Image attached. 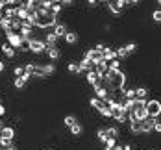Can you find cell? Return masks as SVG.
<instances>
[{
	"mask_svg": "<svg viewBox=\"0 0 161 150\" xmlns=\"http://www.w3.org/2000/svg\"><path fill=\"white\" fill-rule=\"evenodd\" d=\"M83 58H85V59H89L91 63L98 65V63H102V61H104V52L93 47V48H89L87 52H85V56H83Z\"/></svg>",
	"mask_w": 161,
	"mask_h": 150,
	"instance_id": "6da1fadb",
	"label": "cell"
},
{
	"mask_svg": "<svg viewBox=\"0 0 161 150\" xmlns=\"http://www.w3.org/2000/svg\"><path fill=\"white\" fill-rule=\"evenodd\" d=\"M146 111H148V117H152V119H158L161 115V102L156 98L148 100L146 102Z\"/></svg>",
	"mask_w": 161,
	"mask_h": 150,
	"instance_id": "7a4b0ae2",
	"label": "cell"
},
{
	"mask_svg": "<svg viewBox=\"0 0 161 150\" xmlns=\"http://www.w3.org/2000/svg\"><path fill=\"white\" fill-rule=\"evenodd\" d=\"M30 52H32V54H43V52H47V43H45V39L35 37L32 43H30Z\"/></svg>",
	"mask_w": 161,
	"mask_h": 150,
	"instance_id": "3957f363",
	"label": "cell"
},
{
	"mask_svg": "<svg viewBox=\"0 0 161 150\" xmlns=\"http://www.w3.org/2000/svg\"><path fill=\"white\" fill-rule=\"evenodd\" d=\"M6 43H9L15 50H19L20 45H22V37H20V33H17V32H9V33H6Z\"/></svg>",
	"mask_w": 161,
	"mask_h": 150,
	"instance_id": "277c9868",
	"label": "cell"
},
{
	"mask_svg": "<svg viewBox=\"0 0 161 150\" xmlns=\"http://www.w3.org/2000/svg\"><path fill=\"white\" fill-rule=\"evenodd\" d=\"M106 6H108V9L111 11L113 15H122L124 13V6H122L120 0H109Z\"/></svg>",
	"mask_w": 161,
	"mask_h": 150,
	"instance_id": "5b68a950",
	"label": "cell"
},
{
	"mask_svg": "<svg viewBox=\"0 0 161 150\" xmlns=\"http://www.w3.org/2000/svg\"><path fill=\"white\" fill-rule=\"evenodd\" d=\"M17 137V132L13 126H4L2 128V133H0V139H4V141H15Z\"/></svg>",
	"mask_w": 161,
	"mask_h": 150,
	"instance_id": "8992f818",
	"label": "cell"
},
{
	"mask_svg": "<svg viewBox=\"0 0 161 150\" xmlns=\"http://www.w3.org/2000/svg\"><path fill=\"white\" fill-rule=\"evenodd\" d=\"M30 80H32L30 74H24V76H20V78H15V80H13V87H15L17 91H22V89H26V85H28Z\"/></svg>",
	"mask_w": 161,
	"mask_h": 150,
	"instance_id": "52a82bcc",
	"label": "cell"
},
{
	"mask_svg": "<svg viewBox=\"0 0 161 150\" xmlns=\"http://www.w3.org/2000/svg\"><path fill=\"white\" fill-rule=\"evenodd\" d=\"M128 124H130V132L133 133V135H143V120L131 119Z\"/></svg>",
	"mask_w": 161,
	"mask_h": 150,
	"instance_id": "ba28073f",
	"label": "cell"
},
{
	"mask_svg": "<svg viewBox=\"0 0 161 150\" xmlns=\"http://www.w3.org/2000/svg\"><path fill=\"white\" fill-rule=\"evenodd\" d=\"M58 41H59V37L56 35V33L48 30V32L45 33V43H47V48H52V47H58Z\"/></svg>",
	"mask_w": 161,
	"mask_h": 150,
	"instance_id": "9c48e42d",
	"label": "cell"
},
{
	"mask_svg": "<svg viewBox=\"0 0 161 150\" xmlns=\"http://www.w3.org/2000/svg\"><path fill=\"white\" fill-rule=\"evenodd\" d=\"M0 52H2L8 59H13V58H15V54H17V50L13 48L9 43H2V45H0Z\"/></svg>",
	"mask_w": 161,
	"mask_h": 150,
	"instance_id": "30bf717a",
	"label": "cell"
},
{
	"mask_svg": "<svg viewBox=\"0 0 161 150\" xmlns=\"http://www.w3.org/2000/svg\"><path fill=\"white\" fill-rule=\"evenodd\" d=\"M52 32L56 33V35H58L59 39H65V35L69 33V26H67L65 22H58V24H56V26L52 28Z\"/></svg>",
	"mask_w": 161,
	"mask_h": 150,
	"instance_id": "8fae6325",
	"label": "cell"
},
{
	"mask_svg": "<svg viewBox=\"0 0 161 150\" xmlns=\"http://www.w3.org/2000/svg\"><path fill=\"white\" fill-rule=\"evenodd\" d=\"M108 72H109V65H108V61L104 59L102 63H98L97 65V74L100 76V80H104V78L108 76Z\"/></svg>",
	"mask_w": 161,
	"mask_h": 150,
	"instance_id": "7c38bea8",
	"label": "cell"
},
{
	"mask_svg": "<svg viewBox=\"0 0 161 150\" xmlns=\"http://www.w3.org/2000/svg\"><path fill=\"white\" fill-rule=\"evenodd\" d=\"M154 122H156V119H152V117L143 120V135H148V133L154 132Z\"/></svg>",
	"mask_w": 161,
	"mask_h": 150,
	"instance_id": "4fadbf2b",
	"label": "cell"
},
{
	"mask_svg": "<svg viewBox=\"0 0 161 150\" xmlns=\"http://www.w3.org/2000/svg\"><path fill=\"white\" fill-rule=\"evenodd\" d=\"M85 82L89 83V85H93V87H95V85H98V83H100V76L97 74V70L87 72V74H85Z\"/></svg>",
	"mask_w": 161,
	"mask_h": 150,
	"instance_id": "5bb4252c",
	"label": "cell"
},
{
	"mask_svg": "<svg viewBox=\"0 0 161 150\" xmlns=\"http://www.w3.org/2000/svg\"><path fill=\"white\" fill-rule=\"evenodd\" d=\"M106 104H108V102L100 100L98 97H91V98H89V106H91V108H93L95 111H100V109H102V108H104Z\"/></svg>",
	"mask_w": 161,
	"mask_h": 150,
	"instance_id": "9a60e30c",
	"label": "cell"
},
{
	"mask_svg": "<svg viewBox=\"0 0 161 150\" xmlns=\"http://www.w3.org/2000/svg\"><path fill=\"white\" fill-rule=\"evenodd\" d=\"M78 39H80V35H78V32H70V30H69V33H67V35H65V43H67V45H69V47H72V45H76V43H78Z\"/></svg>",
	"mask_w": 161,
	"mask_h": 150,
	"instance_id": "2e32d148",
	"label": "cell"
},
{
	"mask_svg": "<svg viewBox=\"0 0 161 150\" xmlns=\"http://www.w3.org/2000/svg\"><path fill=\"white\" fill-rule=\"evenodd\" d=\"M47 56H48L50 61H58L61 58V50L58 47H52V48H47Z\"/></svg>",
	"mask_w": 161,
	"mask_h": 150,
	"instance_id": "e0dca14e",
	"label": "cell"
},
{
	"mask_svg": "<svg viewBox=\"0 0 161 150\" xmlns=\"http://www.w3.org/2000/svg\"><path fill=\"white\" fill-rule=\"evenodd\" d=\"M0 32H4V33H9V32H13V28H11V20L9 19H2L0 20Z\"/></svg>",
	"mask_w": 161,
	"mask_h": 150,
	"instance_id": "ac0fdd59",
	"label": "cell"
},
{
	"mask_svg": "<svg viewBox=\"0 0 161 150\" xmlns=\"http://www.w3.org/2000/svg\"><path fill=\"white\" fill-rule=\"evenodd\" d=\"M104 59L109 63V61H113V59H119L117 58V50H113L111 47H108V48L104 50Z\"/></svg>",
	"mask_w": 161,
	"mask_h": 150,
	"instance_id": "d6986e66",
	"label": "cell"
},
{
	"mask_svg": "<svg viewBox=\"0 0 161 150\" xmlns=\"http://www.w3.org/2000/svg\"><path fill=\"white\" fill-rule=\"evenodd\" d=\"M106 133L109 139H117L120 135V130H119V126H106Z\"/></svg>",
	"mask_w": 161,
	"mask_h": 150,
	"instance_id": "ffe728a7",
	"label": "cell"
},
{
	"mask_svg": "<svg viewBox=\"0 0 161 150\" xmlns=\"http://www.w3.org/2000/svg\"><path fill=\"white\" fill-rule=\"evenodd\" d=\"M148 89H146L145 85H139V87H135V95H137V98H143V100H148Z\"/></svg>",
	"mask_w": 161,
	"mask_h": 150,
	"instance_id": "44dd1931",
	"label": "cell"
},
{
	"mask_svg": "<svg viewBox=\"0 0 161 150\" xmlns=\"http://www.w3.org/2000/svg\"><path fill=\"white\" fill-rule=\"evenodd\" d=\"M76 122H78V117L72 115V113H70V115H65V117H63V126H67V128L74 126Z\"/></svg>",
	"mask_w": 161,
	"mask_h": 150,
	"instance_id": "7402d4cb",
	"label": "cell"
},
{
	"mask_svg": "<svg viewBox=\"0 0 161 150\" xmlns=\"http://www.w3.org/2000/svg\"><path fill=\"white\" fill-rule=\"evenodd\" d=\"M69 132H70V135H74V137H80L81 133H83V126L80 124V120H78L74 126H70V128H69Z\"/></svg>",
	"mask_w": 161,
	"mask_h": 150,
	"instance_id": "603a6c76",
	"label": "cell"
},
{
	"mask_svg": "<svg viewBox=\"0 0 161 150\" xmlns=\"http://www.w3.org/2000/svg\"><path fill=\"white\" fill-rule=\"evenodd\" d=\"M30 15V11L26 9V8H22V6H17V19H20V20H26Z\"/></svg>",
	"mask_w": 161,
	"mask_h": 150,
	"instance_id": "cb8c5ba5",
	"label": "cell"
},
{
	"mask_svg": "<svg viewBox=\"0 0 161 150\" xmlns=\"http://www.w3.org/2000/svg\"><path fill=\"white\" fill-rule=\"evenodd\" d=\"M4 17H6V19H9V20L17 19V8H11V6H8V8L4 9Z\"/></svg>",
	"mask_w": 161,
	"mask_h": 150,
	"instance_id": "d4e9b609",
	"label": "cell"
},
{
	"mask_svg": "<svg viewBox=\"0 0 161 150\" xmlns=\"http://www.w3.org/2000/svg\"><path fill=\"white\" fill-rule=\"evenodd\" d=\"M117 58H119L120 61H122V59H128V58H130V54H128V50L124 48V45L117 48Z\"/></svg>",
	"mask_w": 161,
	"mask_h": 150,
	"instance_id": "484cf974",
	"label": "cell"
},
{
	"mask_svg": "<svg viewBox=\"0 0 161 150\" xmlns=\"http://www.w3.org/2000/svg\"><path fill=\"white\" fill-rule=\"evenodd\" d=\"M67 72H69V74H80V65L74 63V61H70V63L67 65Z\"/></svg>",
	"mask_w": 161,
	"mask_h": 150,
	"instance_id": "4316f807",
	"label": "cell"
},
{
	"mask_svg": "<svg viewBox=\"0 0 161 150\" xmlns=\"http://www.w3.org/2000/svg\"><path fill=\"white\" fill-rule=\"evenodd\" d=\"M97 139L100 141V143H104V145L108 143V139H109V137H108V133H106V128H100V130L97 132Z\"/></svg>",
	"mask_w": 161,
	"mask_h": 150,
	"instance_id": "83f0119b",
	"label": "cell"
},
{
	"mask_svg": "<svg viewBox=\"0 0 161 150\" xmlns=\"http://www.w3.org/2000/svg\"><path fill=\"white\" fill-rule=\"evenodd\" d=\"M108 65H109V70H122V61L120 59H113Z\"/></svg>",
	"mask_w": 161,
	"mask_h": 150,
	"instance_id": "f1b7e54d",
	"label": "cell"
},
{
	"mask_svg": "<svg viewBox=\"0 0 161 150\" xmlns=\"http://www.w3.org/2000/svg\"><path fill=\"white\" fill-rule=\"evenodd\" d=\"M45 72H47V76H52V74H56V65L52 63V61H48V63H45Z\"/></svg>",
	"mask_w": 161,
	"mask_h": 150,
	"instance_id": "f546056e",
	"label": "cell"
},
{
	"mask_svg": "<svg viewBox=\"0 0 161 150\" xmlns=\"http://www.w3.org/2000/svg\"><path fill=\"white\" fill-rule=\"evenodd\" d=\"M26 74V70H24V67L22 65H15L13 67V76L15 78H20V76H24Z\"/></svg>",
	"mask_w": 161,
	"mask_h": 150,
	"instance_id": "4dcf8cb0",
	"label": "cell"
},
{
	"mask_svg": "<svg viewBox=\"0 0 161 150\" xmlns=\"http://www.w3.org/2000/svg\"><path fill=\"white\" fill-rule=\"evenodd\" d=\"M98 113L104 117V119H111V108H109V106L106 104V106H104V108H102V109H100Z\"/></svg>",
	"mask_w": 161,
	"mask_h": 150,
	"instance_id": "1f68e13d",
	"label": "cell"
},
{
	"mask_svg": "<svg viewBox=\"0 0 161 150\" xmlns=\"http://www.w3.org/2000/svg\"><path fill=\"white\" fill-rule=\"evenodd\" d=\"M150 17H152V22H156V24H161V9H154Z\"/></svg>",
	"mask_w": 161,
	"mask_h": 150,
	"instance_id": "d6a6232c",
	"label": "cell"
},
{
	"mask_svg": "<svg viewBox=\"0 0 161 150\" xmlns=\"http://www.w3.org/2000/svg\"><path fill=\"white\" fill-rule=\"evenodd\" d=\"M124 48L128 50V54L131 56V54L137 50V43H126V45H124Z\"/></svg>",
	"mask_w": 161,
	"mask_h": 150,
	"instance_id": "836d02e7",
	"label": "cell"
},
{
	"mask_svg": "<svg viewBox=\"0 0 161 150\" xmlns=\"http://www.w3.org/2000/svg\"><path fill=\"white\" fill-rule=\"evenodd\" d=\"M61 9H63V6H61V4H52V9H50V11H52L54 15H59V13H61Z\"/></svg>",
	"mask_w": 161,
	"mask_h": 150,
	"instance_id": "e575fe53",
	"label": "cell"
},
{
	"mask_svg": "<svg viewBox=\"0 0 161 150\" xmlns=\"http://www.w3.org/2000/svg\"><path fill=\"white\" fill-rule=\"evenodd\" d=\"M74 2H76V0H61V6H63V8H72Z\"/></svg>",
	"mask_w": 161,
	"mask_h": 150,
	"instance_id": "d590c367",
	"label": "cell"
},
{
	"mask_svg": "<svg viewBox=\"0 0 161 150\" xmlns=\"http://www.w3.org/2000/svg\"><path fill=\"white\" fill-rule=\"evenodd\" d=\"M115 147H117V139H108L106 148H115Z\"/></svg>",
	"mask_w": 161,
	"mask_h": 150,
	"instance_id": "8d00e7d4",
	"label": "cell"
},
{
	"mask_svg": "<svg viewBox=\"0 0 161 150\" xmlns=\"http://www.w3.org/2000/svg\"><path fill=\"white\" fill-rule=\"evenodd\" d=\"M154 132L161 133V120H158V119H156V122H154Z\"/></svg>",
	"mask_w": 161,
	"mask_h": 150,
	"instance_id": "74e56055",
	"label": "cell"
},
{
	"mask_svg": "<svg viewBox=\"0 0 161 150\" xmlns=\"http://www.w3.org/2000/svg\"><path fill=\"white\" fill-rule=\"evenodd\" d=\"M98 4H100L98 0H87V6H89V8H97Z\"/></svg>",
	"mask_w": 161,
	"mask_h": 150,
	"instance_id": "f35d334b",
	"label": "cell"
},
{
	"mask_svg": "<svg viewBox=\"0 0 161 150\" xmlns=\"http://www.w3.org/2000/svg\"><path fill=\"white\" fill-rule=\"evenodd\" d=\"M6 113H8V109H6V106H4V104H0V117H4Z\"/></svg>",
	"mask_w": 161,
	"mask_h": 150,
	"instance_id": "ab89813d",
	"label": "cell"
},
{
	"mask_svg": "<svg viewBox=\"0 0 161 150\" xmlns=\"http://www.w3.org/2000/svg\"><path fill=\"white\" fill-rule=\"evenodd\" d=\"M6 72V63H4V59H0V74H4Z\"/></svg>",
	"mask_w": 161,
	"mask_h": 150,
	"instance_id": "60d3db41",
	"label": "cell"
},
{
	"mask_svg": "<svg viewBox=\"0 0 161 150\" xmlns=\"http://www.w3.org/2000/svg\"><path fill=\"white\" fill-rule=\"evenodd\" d=\"M6 8H8V4H6V2H4V0H0V11H4V9H6Z\"/></svg>",
	"mask_w": 161,
	"mask_h": 150,
	"instance_id": "b9f144b4",
	"label": "cell"
},
{
	"mask_svg": "<svg viewBox=\"0 0 161 150\" xmlns=\"http://www.w3.org/2000/svg\"><path fill=\"white\" fill-rule=\"evenodd\" d=\"M52 4H61V0H50Z\"/></svg>",
	"mask_w": 161,
	"mask_h": 150,
	"instance_id": "7bdbcfd3",
	"label": "cell"
},
{
	"mask_svg": "<svg viewBox=\"0 0 161 150\" xmlns=\"http://www.w3.org/2000/svg\"><path fill=\"white\" fill-rule=\"evenodd\" d=\"M98 2H100V4H108L109 0H98Z\"/></svg>",
	"mask_w": 161,
	"mask_h": 150,
	"instance_id": "ee69618b",
	"label": "cell"
},
{
	"mask_svg": "<svg viewBox=\"0 0 161 150\" xmlns=\"http://www.w3.org/2000/svg\"><path fill=\"white\" fill-rule=\"evenodd\" d=\"M2 19H4V11H0V20H2Z\"/></svg>",
	"mask_w": 161,
	"mask_h": 150,
	"instance_id": "f6af8a7d",
	"label": "cell"
},
{
	"mask_svg": "<svg viewBox=\"0 0 161 150\" xmlns=\"http://www.w3.org/2000/svg\"><path fill=\"white\" fill-rule=\"evenodd\" d=\"M156 2H158V4H159V6H161V0H156Z\"/></svg>",
	"mask_w": 161,
	"mask_h": 150,
	"instance_id": "bcb514c9",
	"label": "cell"
},
{
	"mask_svg": "<svg viewBox=\"0 0 161 150\" xmlns=\"http://www.w3.org/2000/svg\"><path fill=\"white\" fill-rule=\"evenodd\" d=\"M45 150H52V148H45Z\"/></svg>",
	"mask_w": 161,
	"mask_h": 150,
	"instance_id": "7dc6e473",
	"label": "cell"
}]
</instances>
